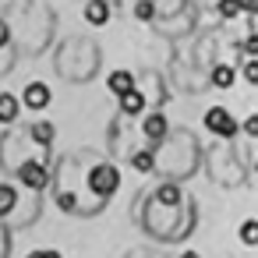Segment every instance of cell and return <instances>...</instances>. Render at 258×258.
Instances as JSON below:
<instances>
[{
  "label": "cell",
  "instance_id": "obj_9",
  "mask_svg": "<svg viewBox=\"0 0 258 258\" xmlns=\"http://www.w3.org/2000/svg\"><path fill=\"white\" fill-rule=\"evenodd\" d=\"M142 110H145V96H142L138 89L127 92V96H120V113H124V117H138Z\"/></svg>",
  "mask_w": 258,
  "mask_h": 258
},
{
  "label": "cell",
  "instance_id": "obj_22",
  "mask_svg": "<svg viewBox=\"0 0 258 258\" xmlns=\"http://www.w3.org/2000/svg\"><path fill=\"white\" fill-rule=\"evenodd\" d=\"M60 209H75V195H60Z\"/></svg>",
  "mask_w": 258,
  "mask_h": 258
},
{
  "label": "cell",
  "instance_id": "obj_24",
  "mask_svg": "<svg viewBox=\"0 0 258 258\" xmlns=\"http://www.w3.org/2000/svg\"><path fill=\"white\" fill-rule=\"evenodd\" d=\"M240 11H258V0H240Z\"/></svg>",
  "mask_w": 258,
  "mask_h": 258
},
{
  "label": "cell",
  "instance_id": "obj_8",
  "mask_svg": "<svg viewBox=\"0 0 258 258\" xmlns=\"http://www.w3.org/2000/svg\"><path fill=\"white\" fill-rule=\"evenodd\" d=\"M22 110V99L11 96V92H0V124H11Z\"/></svg>",
  "mask_w": 258,
  "mask_h": 258
},
{
  "label": "cell",
  "instance_id": "obj_15",
  "mask_svg": "<svg viewBox=\"0 0 258 258\" xmlns=\"http://www.w3.org/2000/svg\"><path fill=\"white\" fill-rule=\"evenodd\" d=\"M240 240H244L247 247L258 244V219H244V223H240Z\"/></svg>",
  "mask_w": 258,
  "mask_h": 258
},
{
  "label": "cell",
  "instance_id": "obj_1",
  "mask_svg": "<svg viewBox=\"0 0 258 258\" xmlns=\"http://www.w3.org/2000/svg\"><path fill=\"white\" fill-rule=\"evenodd\" d=\"M117 187H120V170H117L113 163L92 166V173H89V191H92L96 198H110V195H117Z\"/></svg>",
  "mask_w": 258,
  "mask_h": 258
},
{
  "label": "cell",
  "instance_id": "obj_5",
  "mask_svg": "<svg viewBox=\"0 0 258 258\" xmlns=\"http://www.w3.org/2000/svg\"><path fill=\"white\" fill-rule=\"evenodd\" d=\"M106 89L120 99V96H127V92H135V75L131 71H113L110 78H106Z\"/></svg>",
  "mask_w": 258,
  "mask_h": 258
},
{
  "label": "cell",
  "instance_id": "obj_16",
  "mask_svg": "<svg viewBox=\"0 0 258 258\" xmlns=\"http://www.w3.org/2000/svg\"><path fill=\"white\" fill-rule=\"evenodd\" d=\"M219 15L223 18H237L240 15V0H219Z\"/></svg>",
  "mask_w": 258,
  "mask_h": 258
},
{
  "label": "cell",
  "instance_id": "obj_4",
  "mask_svg": "<svg viewBox=\"0 0 258 258\" xmlns=\"http://www.w3.org/2000/svg\"><path fill=\"white\" fill-rule=\"evenodd\" d=\"M22 103H25L29 110H36V113H39V110H46V106H50V89H46L43 82H29V85H25V92H22Z\"/></svg>",
  "mask_w": 258,
  "mask_h": 258
},
{
  "label": "cell",
  "instance_id": "obj_25",
  "mask_svg": "<svg viewBox=\"0 0 258 258\" xmlns=\"http://www.w3.org/2000/svg\"><path fill=\"white\" fill-rule=\"evenodd\" d=\"M180 258H202V254H195V251H184V254H180Z\"/></svg>",
  "mask_w": 258,
  "mask_h": 258
},
{
  "label": "cell",
  "instance_id": "obj_21",
  "mask_svg": "<svg viewBox=\"0 0 258 258\" xmlns=\"http://www.w3.org/2000/svg\"><path fill=\"white\" fill-rule=\"evenodd\" d=\"M244 131H247L251 138H258V113H254V117H247V124H244Z\"/></svg>",
  "mask_w": 258,
  "mask_h": 258
},
{
  "label": "cell",
  "instance_id": "obj_19",
  "mask_svg": "<svg viewBox=\"0 0 258 258\" xmlns=\"http://www.w3.org/2000/svg\"><path fill=\"white\" fill-rule=\"evenodd\" d=\"M244 78H247L251 85H258V60H247V64H244Z\"/></svg>",
  "mask_w": 258,
  "mask_h": 258
},
{
  "label": "cell",
  "instance_id": "obj_2",
  "mask_svg": "<svg viewBox=\"0 0 258 258\" xmlns=\"http://www.w3.org/2000/svg\"><path fill=\"white\" fill-rule=\"evenodd\" d=\"M205 127H209L212 135H219V138H233V135H237V120H233L230 110H223V106H212V110L205 113Z\"/></svg>",
  "mask_w": 258,
  "mask_h": 258
},
{
  "label": "cell",
  "instance_id": "obj_10",
  "mask_svg": "<svg viewBox=\"0 0 258 258\" xmlns=\"http://www.w3.org/2000/svg\"><path fill=\"white\" fill-rule=\"evenodd\" d=\"M233 78H237V71H233L230 64L212 68V85H216V89H230V85H233Z\"/></svg>",
  "mask_w": 258,
  "mask_h": 258
},
{
  "label": "cell",
  "instance_id": "obj_13",
  "mask_svg": "<svg viewBox=\"0 0 258 258\" xmlns=\"http://www.w3.org/2000/svg\"><path fill=\"white\" fill-rule=\"evenodd\" d=\"M15 202H18L15 187H11V184H0V216H8V212L15 209Z\"/></svg>",
  "mask_w": 258,
  "mask_h": 258
},
{
  "label": "cell",
  "instance_id": "obj_14",
  "mask_svg": "<svg viewBox=\"0 0 258 258\" xmlns=\"http://www.w3.org/2000/svg\"><path fill=\"white\" fill-rule=\"evenodd\" d=\"M156 202H163V205H177V202H180V187H177V184H163V187L156 191Z\"/></svg>",
  "mask_w": 258,
  "mask_h": 258
},
{
  "label": "cell",
  "instance_id": "obj_20",
  "mask_svg": "<svg viewBox=\"0 0 258 258\" xmlns=\"http://www.w3.org/2000/svg\"><path fill=\"white\" fill-rule=\"evenodd\" d=\"M244 50H247L251 57H258V36H247V39H244Z\"/></svg>",
  "mask_w": 258,
  "mask_h": 258
},
{
  "label": "cell",
  "instance_id": "obj_6",
  "mask_svg": "<svg viewBox=\"0 0 258 258\" xmlns=\"http://www.w3.org/2000/svg\"><path fill=\"white\" fill-rule=\"evenodd\" d=\"M142 131H145L149 142H163V138H166V117H163V113H149L145 124H142Z\"/></svg>",
  "mask_w": 258,
  "mask_h": 258
},
{
  "label": "cell",
  "instance_id": "obj_11",
  "mask_svg": "<svg viewBox=\"0 0 258 258\" xmlns=\"http://www.w3.org/2000/svg\"><path fill=\"white\" fill-rule=\"evenodd\" d=\"M131 166H135L138 173H152V170H156V156H152V149L135 152V156H131Z\"/></svg>",
  "mask_w": 258,
  "mask_h": 258
},
{
  "label": "cell",
  "instance_id": "obj_7",
  "mask_svg": "<svg viewBox=\"0 0 258 258\" xmlns=\"http://www.w3.org/2000/svg\"><path fill=\"white\" fill-rule=\"evenodd\" d=\"M85 22H89V25H106V22H110L106 0H89V4H85Z\"/></svg>",
  "mask_w": 258,
  "mask_h": 258
},
{
  "label": "cell",
  "instance_id": "obj_23",
  "mask_svg": "<svg viewBox=\"0 0 258 258\" xmlns=\"http://www.w3.org/2000/svg\"><path fill=\"white\" fill-rule=\"evenodd\" d=\"M8 39H11V32H8V25L0 22V46H8Z\"/></svg>",
  "mask_w": 258,
  "mask_h": 258
},
{
  "label": "cell",
  "instance_id": "obj_12",
  "mask_svg": "<svg viewBox=\"0 0 258 258\" xmlns=\"http://www.w3.org/2000/svg\"><path fill=\"white\" fill-rule=\"evenodd\" d=\"M32 138H36L39 145H46V149H50V142L57 138V131H53V124H46V120H39V124L32 127Z\"/></svg>",
  "mask_w": 258,
  "mask_h": 258
},
{
  "label": "cell",
  "instance_id": "obj_3",
  "mask_svg": "<svg viewBox=\"0 0 258 258\" xmlns=\"http://www.w3.org/2000/svg\"><path fill=\"white\" fill-rule=\"evenodd\" d=\"M18 177H22V184H25V187H32V191H43V187L50 184V173H46V166H43L39 159H29V163H22Z\"/></svg>",
  "mask_w": 258,
  "mask_h": 258
},
{
  "label": "cell",
  "instance_id": "obj_18",
  "mask_svg": "<svg viewBox=\"0 0 258 258\" xmlns=\"http://www.w3.org/2000/svg\"><path fill=\"white\" fill-rule=\"evenodd\" d=\"M25 258H64L60 251H53V247H36V251H29Z\"/></svg>",
  "mask_w": 258,
  "mask_h": 258
},
{
  "label": "cell",
  "instance_id": "obj_17",
  "mask_svg": "<svg viewBox=\"0 0 258 258\" xmlns=\"http://www.w3.org/2000/svg\"><path fill=\"white\" fill-rule=\"evenodd\" d=\"M135 15H138L142 22H149V18L156 15V8H152V0H138V4H135Z\"/></svg>",
  "mask_w": 258,
  "mask_h": 258
}]
</instances>
